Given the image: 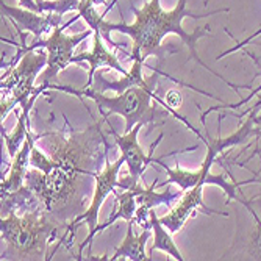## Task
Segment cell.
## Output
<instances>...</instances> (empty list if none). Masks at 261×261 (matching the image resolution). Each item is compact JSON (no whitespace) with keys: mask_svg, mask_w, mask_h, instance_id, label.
I'll return each instance as SVG.
<instances>
[{"mask_svg":"<svg viewBox=\"0 0 261 261\" xmlns=\"http://www.w3.org/2000/svg\"><path fill=\"white\" fill-rule=\"evenodd\" d=\"M39 138H49L52 155L44 169L27 172L25 186L42 202V205L61 222L72 218L75 213L85 211L86 177L96 175L99 149L105 144L100 122L88 127L85 132L70 128L67 136L60 132L38 133Z\"/></svg>","mask_w":261,"mask_h":261,"instance_id":"1","label":"cell"},{"mask_svg":"<svg viewBox=\"0 0 261 261\" xmlns=\"http://www.w3.org/2000/svg\"><path fill=\"white\" fill-rule=\"evenodd\" d=\"M132 10L136 16L133 23H114V22H108V20H102L99 23V30L103 36V39L111 44L113 47H121V44H116L113 42V39L110 38L111 32H117V33H122L127 35L133 39V47H132V54H130V60H139L142 63H146V60L150 55H155L160 63L164 61V58H168L169 54H175V50H166L164 47L161 45L163 39L174 33L177 35L183 44L189 49V58L196 60L200 66H203L208 72H211L213 75H216L218 79H221L225 85H228L230 88H233L234 91H240L244 88H250L249 85H234L230 83L228 80H225L222 75H219L216 70H213L206 63H203V60L199 58V54L196 52V45L197 41L200 38H203L205 35H208L210 25H206L203 29L197 27L194 30V33H188L183 29V19L185 17H193V19H203L208 16H215L219 13H228L230 8H218V10H213V11H206L202 14H196L193 11H189L186 8V0H178V4L175 5V8H172L171 11H164L161 8L160 0H149L147 4H144L141 10L136 8L132 0H128Z\"/></svg>","mask_w":261,"mask_h":261,"instance_id":"2","label":"cell"},{"mask_svg":"<svg viewBox=\"0 0 261 261\" xmlns=\"http://www.w3.org/2000/svg\"><path fill=\"white\" fill-rule=\"evenodd\" d=\"M252 108L253 110H252V113L249 116V119L234 133H231L228 138H218V139H213L210 136L203 138V142L206 144V155L203 158L202 166L197 171L183 169L178 166V163L172 169L166 163H163L160 158H153V163L160 164L161 168L166 171V174H168V180H164V183H158V188L175 183L178 186V189H181V191H183V196L178 199V203L168 213V215H164L163 218H160L163 225L166 228H169L171 233L180 231L181 227L189 221V218H191L196 211L205 213V215L228 216V213L211 210L203 203L202 196H203V186L205 185H216V186L222 188L224 193L228 197V200H238L241 205L247 203V200H244L240 196H236V188H240L243 185H249V183H255V181H258V178L246 180V181H234L233 180L231 183H228V180L225 178L224 174L213 175V174H210V169H211L213 163H215L216 156L222 150L241 144V142H244L249 136H253V135L261 136V130L253 128V124H261V116L256 117V107H252Z\"/></svg>","mask_w":261,"mask_h":261,"instance_id":"3","label":"cell"},{"mask_svg":"<svg viewBox=\"0 0 261 261\" xmlns=\"http://www.w3.org/2000/svg\"><path fill=\"white\" fill-rule=\"evenodd\" d=\"M66 227L42 203L29 208L22 216L11 211L0 219V259H50V244L60 236L55 253L63 244Z\"/></svg>","mask_w":261,"mask_h":261,"instance_id":"4","label":"cell"},{"mask_svg":"<svg viewBox=\"0 0 261 261\" xmlns=\"http://www.w3.org/2000/svg\"><path fill=\"white\" fill-rule=\"evenodd\" d=\"M158 75L160 72L155 70L152 74V79L147 85H135L122 92L116 94L114 97H107L103 92L94 91L92 88H83V89H74L70 86H63V85H54V83H42L39 89L44 92L45 89H55V91H63L74 94L77 97H88L96 102L99 111L103 116V121H107L111 114H119L124 117L125 121V130L124 133H128L135 125L139 122L142 124H150L156 119H161L164 116L163 113H158L156 108L152 105V100H156L166 108V102H163L156 94H155V86L158 83Z\"/></svg>","mask_w":261,"mask_h":261,"instance_id":"5","label":"cell"},{"mask_svg":"<svg viewBox=\"0 0 261 261\" xmlns=\"http://www.w3.org/2000/svg\"><path fill=\"white\" fill-rule=\"evenodd\" d=\"M47 61H49V54L47 50L44 52L42 47L25 50L19 58L17 64L2 75L0 79V96H2L0 117H2V122L14 107H23L30 100L36 91L35 80L47 66Z\"/></svg>","mask_w":261,"mask_h":261,"instance_id":"6","label":"cell"},{"mask_svg":"<svg viewBox=\"0 0 261 261\" xmlns=\"http://www.w3.org/2000/svg\"><path fill=\"white\" fill-rule=\"evenodd\" d=\"M108 150H110V146L107 147V152H105V168L97 171L94 178H96V183H94V193L91 196V203L89 206L82 213V215H77L72 221H70L66 227V231H64V238H63V243L67 240V234H70V238L67 243H70V240L74 238V230L77 228V225L80 224H86L88 225V236L86 240L80 244L79 247V258L77 259H82V253L85 250V247H88L94 236L97 234V227H99V213H100V208L107 199V196L110 193H114L116 188H121L124 189L122 183L117 181V175L121 172V168L122 164L125 163V158L121 155V158L117 160L116 163H110V158H108Z\"/></svg>","mask_w":261,"mask_h":261,"instance_id":"7","label":"cell"},{"mask_svg":"<svg viewBox=\"0 0 261 261\" xmlns=\"http://www.w3.org/2000/svg\"><path fill=\"white\" fill-rule=\"evenodd\" d=\"M72 25V22H66L60 27H55L50 33V36L47 39H36L30 47H23V52L25 50H32V49H42L47 50L49 54V61H47L45 70L42 72V83H50L52 80H55L58 77V74L63 69H66L69 64L74 63V50L75 47L86 39L91 33H94V30L89 27L88 30L79 33V35H66V29Z\"/></svg>","mask_w":261,"mask_h":261,"instance_id":"8","label":"cell"},{"mask_svg":"<svg viewBox=\"0 0 261 261\" xmlns=\"http://www.w3.org/2000/svg\"><path fill=\"white\" fill-rule=\"evenodd\" d=\"M146 124L139 122L138 125H135L128 133L125 135H119L116 133L113 127H110V135L113 136L114 142L117 144L121 150V155L125 158V164L128 166V177L124 178L121 183L124 186V189H130V188H135L136 185H139V178H142V174L147 169V166L150 163H153V152L156 149V146L160 144V141L163 139V133L152 142L150 146V152L149 155H146L142 152L139 142H138V135H139V130L144 127Z\"/></svg>","mask_w":261,"mask_h":261,"instance_id":"9","label":"cell"},{"mask_svg":"<svg viewBox=\"0 0 261 261\" xmlns=\"http://www.w3.org/2000/svg\"><path fill=\"white\" fill-rule=\"evenodd\" d=\"M2 14L14 23V27L19 35H23L22 32H29L35 35V41L41 39L44 35L52 33L55 27L63 25V16L57 13H36L20 7H10L0 2Z\"/></svg>","mask_w":261,"mask_h":261,"instance_id":"10","label":"cell"},{"mask_svg":"<svg viewBox=\"0 0 261 261\" xmlns=\"http://www.w3.org/2000/svg\"><path fill=\"white\" fill-rule=\"evenodd\" d=\"M92 36H94V44H92L91 52H82V54H77L74 57V63H79V61H88L89 63V72H88V80H86L85 89L92 86L94 75H96L99 67L105 66V67L116 69L117 72H121L122 75L128 74V70H125L124 66L119 63V58L107 49L105 39H103L100 30H94Z\"/></svg>","mask_w":261,"mask_h":261,"instance_id":"11","label":"cell"},{"mask_svg":"<svg viewBox=\"0 0 261 261\" xmlns=\"http://www.w3.org/2000/svg\"><path fill=\"white\" fill-rule=\"evenodd\" d=\"M133 224H135V221L128 222V228H127L124 241L117 246V249L114 250V253L110 259H113V261L119 259V258H127L132 261L152 259L150 255L146 253V243L150 238V234L153 233L152 227H142V231L139 234H136L133 231Z\"/></svg>","mask_w":261,"mask_h":261,"instance_id":"12","label":"cell"},{"mask_svg":"<svg viewBox=\"0 0 261 261\" xmlns=\"http://www.w3.org/2000/svg\"><path fill=\"white\" fill-rule=\"evenodd\" d=\"M136 186L130 188V189H124V193H119V191H116V189H114V200L117 202V208L113 210L111 216L108 218V221L105 224L97 227V233L105 230V228H108L111 224H114L116 221H119V219H124L127 222L135 221L136 208H138V203H136Z\"/></svg>","mask_w":261,"mask_h":261,"instance_id":"13","label":"cell"},{"mask_svg":"<svg viewBox=\"0 0 261 261\" xmlns=\"http://www.w3.org/2000/svg\"><path fill=\"white\" fill-rule=\"evenodd\" d=\"M150 227L153 231V246L150 247V255L153 253V250H161L164 253L171 255L174 259L183 261V255L178 250L177 244L172 240V233L169 231V228H166L161 222V219L156 216L155 208L150 210ZM153 259V258H152Z\"/></svg>","mask_w":261,"mask_h":261,"instance_id":"14","label":"cell"},{"mask_svg":"<svg viewBox=\"0 0 261 261\" xmlns=\"http://www.w3.org/2000/svg\"><path fill=\"white\" fill-rule=\"evenodd\" d=\"M244 208L250 213V216L255 221V225L252 231L249 233V240L244 244V249L236 255L240 256L238 259H261V218L256 215V211L247 200Z\"/></svg>","mask_w":261,"mask_h":261,"instance_id":"15","label":"cell"},{"mask_svg":"<svg viewBox=\"0 0 261 261\" xmlns=\"http://www.w3.org/2000/svg\"><path fill=\"white\" fill-rule=\"evenodd\" d=\"M83 4H88V5H96V7H99V5H105V0H82Z\"/></svg>","mask_w":261,"mask_h":261,"instance_id":"16","label":"cell"},{"mask_svg":"<svg viewBox=\"0 0 261 261\" xmlns=\"http://www.w3.org/2000/svg\"><path fill=\"white\" fill-rule=\"evenodd\" d=\"M256 153H261V149H259V150H255V152L252 153V156H250V158H253V155H256ZM250 158H247V160H250ZM259 181H261V180H259Z\"/></svg>","mask_w":261,"mask_h":261,"instance_id":"17","label":"cell"},{"mask_svg":"<svg viewBox=\"0 0 261 261\" xmlns=\"http://www.w3.org/2000/svg\"><path fill=\"white\" fill-rule=\"evenodd\" d=\"M42 2H44V0H36V5H39V4H42ZM38 8H39V7H38ZM39 13H41V11H39Z\"/></svg>","mask_w":261,"mask_h":261,"instance_id":"18","label":"cell"},{"mask_svg":"<svg viewBox=\"0 0 261 261\" xmlns=\"http://www.w3.org/2000/svg\"><path fill=\"white\" fill-rule=\"evenodd\" d=\"M259 105H261V99H259V100H258V102H256V103H255L253 107H259Z\"/></svg>","mask_w":261,"mask_h":261,"instance_id":"19","label":"cell"},{"mask_svg":"<svg viewBox=\"0 0 261 261\" xmlns=\"http://www.w3.org/2000/svg\"><path fill=\"white\" fill-rule=\"evenodd\" d=\"M206 4H208V0H205V5H206Z\"/></svg>","mask_w":261,"mask_h":261,"instance_id":"20","label":"cell"}]
</instances>
